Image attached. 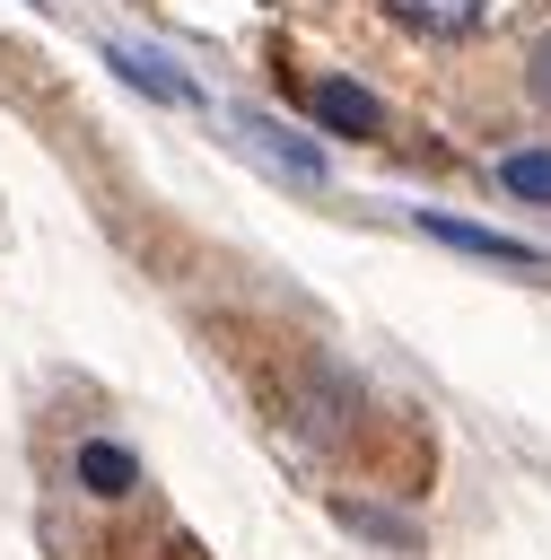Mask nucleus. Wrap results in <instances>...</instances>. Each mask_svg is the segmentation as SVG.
Instances as JSON below:
<instances>
[{"instance_id":"f257e3e1","label":"nucleus","mask_w":551,"mask_h":560,"mask_svg":"<svg viewBox=\"0 0 551 560\" xmlns=\"http://www.w3.org/2000/svg\"><path fill=\"white\" fill-rule=\"evenodd\" d=\"M79 481H87L96 499H131V490H140V464H131L114 438H87V446H79Z\"/></svg>"},{"instance_id":"f03ea898","label":"nucleus","mask_w":551,"mask_h":560,"mask_svg":"<svg viewBox=\"0 0 551 560\" xmlns=\"http://www.w3.org/2000/svg\"><path fill=\"white\" fill-rule=\"evenodd\" d=\"M394 9V26H411V35H464L472 18H481V0H385Z\"/></svg>"},{"instance_id":"7ed1b4c3","label":"nucleus","mask_w":551,"mask_h":560,"mask_svg":"<svg viewBox=\"0 0 551 560\" xmlns=\"http://www.w3.org/2000/svg\"><path fill=\"white\" fill-rule=\"evenodd\" d=\"M315 114H324L332 131H376V122H385V114H376V96H367V88H350V79H324V88H315Z\"/></svg>"},{"instance_id":"20e7f679","label":"nucleus","mask_w":551,"mask_h":560,"mask_svg":"<svg viewBox=\"0 0 551 560\" xmlns=\"http://www.w3.org/2000/svg\"><path fill=\"white\" fill-rule=\"evenodd\" d=\"M429 236H446V245H464V254H490V262H542L534 245H516V236H499V228H464V219H429Z\"/></svg>"},{"instance_id":"39448f33","label":"nucleus","mask_w":551,"mask_h":560,"mask_svg":"<svg viewBox=\"0 0 551 560\" xmlns=\"http://www.w3.org/2000/svg\"><path fill=\"white\" fill-rule=\"evenodd\" d=\"M499 184H507L516 201H551V149H516V158L499 166Z\"/></svg>"},{"instance_id":"423d86ee","label":"nucleus","mask_w":551,"mask_h":560,"mask_svg":"<svg viewBox=\"0 0 551 560\" xmlns=\"http://www.w3.org/2000/svg\"><path fill=\"white\" fill-rule=\"evenodd\" d=\"M114 61H122V79H140L149 96H184V79H175V70H157L149 52H114Z\"/></svg>"},{"instance_id":"0eeeda50","label":"nucleus","mask_w":551,"mask_h":560,"mask_svg":"<svg viewBox=\"0 0 551 560\" xmlns=\"http://www.w3.org/2000/svg\"><path fill=\"white\" fill-rule=\"evenodd\" d=\"M534 96H542V105H551V35H542V44H534Z\"/></svg>"}]
</instances>
